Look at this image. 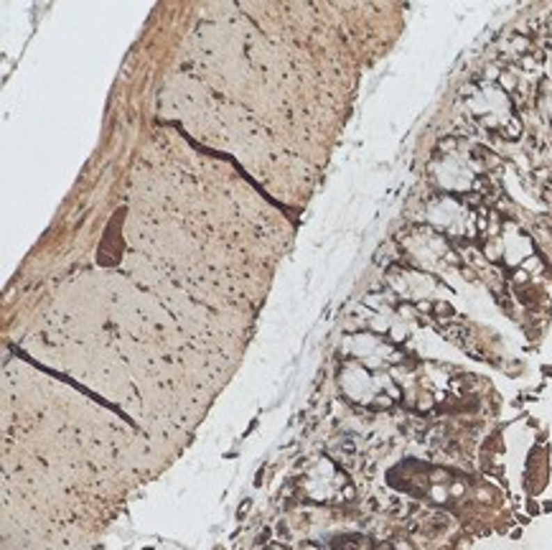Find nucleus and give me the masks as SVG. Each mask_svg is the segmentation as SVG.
<instances>
[{
	"instance_id": "obj_1",
	"label": "nucleus",
	"mask_w": 552,
	"mask_h": 550,
	"mask_svg": "<svg viewBox=\"0 0 552 550\" xmlns=\"http://www.w3.org/2000/svg\"><path fill=\"white\" fill-rule=\"evenodd\" d=\"M466 107L489 130H496L504 138H516L522 125L514 112L509 95L496 84H476L466 95Z\"/></svg>"
}]
</instances>
